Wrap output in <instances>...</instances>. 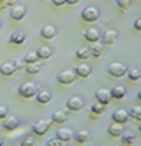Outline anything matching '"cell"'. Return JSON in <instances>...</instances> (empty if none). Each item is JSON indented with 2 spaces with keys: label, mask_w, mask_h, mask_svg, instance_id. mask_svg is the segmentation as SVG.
I'll return each mask as SVG.
<instances>
[{
  "label": "cell",
  "mask_w": 141,
  "mask_h": 146,
  "mask_svg": "<svg viewBox=\"0 0 141 146\" xmlns=\"http://www.w3.org/2000/svg\"><path fill=\"white\" fill-rule=\"evenodd\" d=\"M100 17V11H99V8L96 7L90 6V7H86V8H84L82 11H81V18L85 21V22H96L97 19Z\"/></svg>",
  "instance_id": "obj_1"
},
{
  "label": "cell",
  "mask_w": 141,
  "mask_h": 146,
  "mask_svg": "<svg viewBox=\"0 0 141 146\" xmlns=\"http://www.w3.org/2000/svg\"><path fill=\"white\" fill-rule=\"evenodd\" d=\"M107 72H108L111 76L121 78V76L126 75L128 68H126V66H125V64L118 63V62H114V63H110L108 64V67H107Z\"/></svg>",
  "instance_id": "obj_2"
},
{
  "label": "cell",
  "mask_w": 141,
  "mask_h": 146,
  "mask_svg": "<svg viewBox=\"0 0 141 146\" xmlns=\"http://www.w3.org/2000/svg\"><path fill=\"white\" fill-rule=\"evenodd\" d=\"M37 86L34 85V83L32 82H25L22 83L19 86V89H18V93H19L23 98H32V97H34L36 96V93H37Z\"/></svg>",
  "instance_id": "obj_3"
},
{
  "label": "cell",
  "mask_w": 141,
  "mask_h": 146,
  "mask_svg": "<svg viewBox=\"0 0 141 146\" xmlns=\"http://www.w3.org/2000/svg\"><path fill=\"white\" fill-rule=\"evenodd\" d=\"M51 126V120H45V119H41V120H37L34 121L32 124V131L36 135H44L47 131H48V128Z\"/></svg>",
  "instance_id": "obj_4"
},
{
  "label": "cell",
  "mask_w": 141,
  "mask_h": 146,
  "mask_svg": "<svg viewBox=\"0 0 141 146\" xmlns=\"http://www.w3.org/2000/svg\"><path fill=\"white\" fill-rule=\"evenodd\" d=\"M84 105H85V102L81 97H78V96H73L70 97L67 102H66V108L69 109V111H73V112H78V111H81L84 108Z\"/></svg>",
  "instance_id": "obj_5"
},
{
  "label": "cell",
  "mask_w": 141,
  "mask_h": 146,
  "mask_svg": "<svg viewBox=\"0 0 141 146\" xmlns=\"http://www.w3.org/2000/svg\"><path fill=\"white\" fill-rule=\"evenodd\" d=\"M56 79L62 85H71V83L76 81V74H74V71H71V70H64L56 75Z\"/></svg>",
  "instance_id": "obj_6"
},
{
  "label": "cell",
  "mask_w": 141,
  "mask_h": 146,
  "mask_svg": "<svg viewBox=\"0 0 141 146\" xmlns=\"http://www.w3.org/2000/svg\"><path fill=\"white\" fill-rule=\"evenodd\" d=\"M111 119L112 121H115V123H121V124H125V123H128V120L130 119V116H129V112L126 109H116L112 112L111 115Z\"/></svg>",
  "instance_id": "obj_7"
},
{
  "label": "cell",
  "mask_w": 141,
  "mask_h": 146,
  "mask_svg": "<svg viewBox=\"0 0 141 146\" xmlns=\"http://www.w3.org/2000/svg\"><path fill=\"white\" fill-rule=\"evenodd\" d=\"M25 15H26V8L23 6H21V4H15L10 10V17L14 21H22Z\"/></svg>",
  "instance_id": "obj_8"
},
{
  "label": "cell",
  "mask_w": 141,
  "mask_h": 146,
  "mask_svg": "<svg viewBox=\"0 0 141 146\" xmlns=\"http://www.w3.org/2000/svg\"><path fill=\"white\" fill-rule=\"evenodd\" d=\"M96 100L97 102H100L103 105H108L111 100H112V97H111V93H110V90L107 89H99L96 92Z\"/></svg>",
  "instance_id": "obj_9"
},
{
  "label": "cell",
  "mask_w": 141,
  "mask_h": 146,
  "mask_svg": "<svg viewBox=\"0 0 141 146\" xmlns=\"http://www.w3.org/2000/svg\"><path fill=\"white\" fill-rule=\"evenodd\" d=\"M116 37H118V34L115 30H106L100 36V40H102L103 45H112L116 41Z\"/></svg>",
  "instance_id": "obj_10"
},
{
  "label": "cell",
  "mask_w": 141,
  "mask_h": 146,
  "mask_svg": "<svg viewBox=\"0 0 141 146\" xmlns=\"http://www.w3.org/2000/svg\"><path fill=\"white\" fill-rule=\"evenodd\" d=\"M18 126H19V121L15 116H6L3 120V128L7 131H14L15 128H18Z\"/></svg>",
  "instance_id": "obj_11"
},
{
  "label": "cell",
  "mask_w": 141,
  "mask_h": 146,
  "mask_svg": "<svg viewBox=\"0 0 141 146\" xmlns=\"http://www.w3.org/2000/svg\"><path fill=\"white\" fill-rule=\"evenodd\" d=\"M55 137L64 143V142H69V141L73 138V131H71L70 128L62 127V128H59L58 131L55 133Z\"/></svg>",
  "instance_id": "obj_12"
},
{
  "label": "cell",
  "mask_w": 141,
  "mask_h": 146,
  "mask_svg": "<svg viewBox=\"0 0 141 146\" xmlns=\"http://www.w3.org/2000/svg\"><path fill=\"white\" fill-rule=\"evenodd\" d=\"M84 37L86 41H89V42H96L100 40V33L97 29L95 27H89V29H86L85 32H84Z\"/></svg>",
  "instance_id": "obj_13"
},
{
  "label": "cell",
  "mask_w": 141,
  "mask_h": 146,
  "mask_svg": "<svg viewBox=\"0 0 141 146\" xmlns=\"http://www.w3.org/2000/svg\"><path fill=\"white\" fill-rule=\"evenodd\" d=\"M90 67L88 66V64H78V66H76L74 67V74H76V76H81V78H86V76L90 74Z\"/></svg>",
  "instance_id": "obj_14"
},
{
  "label": "cell",
  "mask_w": 141,
  "mask_h": 146,
  "mask_svg": "<svg viewBox=\"0 0 141 146\" xmlns=\"http://www.w3.org/2000/svg\"><path fill=\"white\" fill-rule=\"evenodd\" d=\"M40 34H41V37H44L45 40H52V38L56 36V29L51 25H45L41 27Z\"/></svg>",
  "instance_id": "obj_15"
},
{
  "label": "cell",
  "mask_w": 141,
  "mask_h": 146,
  "mask_svg": "<svg viewBox=\"0 0 141 146\" xmlns=\"http://www.w3.org/2000/svg\"><path fill=\"white\" fill-rule=\"evenodd\" d=\"M123 131H125V130H123V124L115 123V121H114V124H111V126L107 128V133H108V135H111V137H121Z\"/></svg>",
  "instance_id": "obj_16"
},
{
  "label": "cell",
  "mask_w": 141,
  "mask_h": 146,
  "mask_svg": "<svg viewBox=\"0 0 141 146\" xmlns=\"http://www.w3.org/2000/svg\"><path fill=\"white\" fill-rule=\"evenodd\" d=\"M26 40V36L23 32H14L11 36H10V38H8V41L11 42V44L14 45H21L23 44Z\"/></svg>",
  "instance_id": "obj_17"
},
{
  "label": "cell",
  "mask_w": 141,
  "mask_h": 146,
  "mask_svg": "<svg viewBox=\"0 0 141 146\" xmlns=\"http://www.w3.org/2000/svg\"><path fill=\"white\" fill-rule=\"evenodd\" d=\"M73 138L76 139V142L78 143H86V142H89L90 139V134L88 131H85V130H80L77 131L76 134H73Z\"/></svg>",
  "instance_id": "obj_18"
},
{
  "label": "cell",
  "mask_w": 141,
  "mask_h": 146,
  "mask_svg": "<svg viewBox=\"0 0 141 146\" xmlns=\"http://www.w3.org/2000/svg\"><path fill=\"white\" fill-rule=\"evenodd\" d=\"M51 120L53 121V123H58V124H63L64 121L67 120V113H66V111H55V112L52 113Z\"/></svg>",
  "instance_id": "obj_19"
},
{
  "label": "cell",
  "mask_w": 141,
  "mask_h": 146,
  "mask_svg": "<svg viewBox=\"0 0 141 146\" xmlns=\"http://www.w3.org/2000/svg\"><path fill=\"white\" fill-rule=\"evenodd\" d=\"M36 98H37V101L40 104H48V102L51 101L52 96L49 92H47V90H37V93H36Z\"/></svg>",
  "instance_id": "obj_20"
},
{
  "label": "cell",
  "mask_w": 141,
  "mask_h": 146,
  "mask_svg": "<svg viewBox=\"0 0 141 146\" xmlns=\"http://www.w3.org/2000/svg\"><path fill=\"white\" fill-rule=\"evenodd\" d=\"M90 46H89V52H90V56L93 57H99L100 55H102L103 52V46L104 45L102 44V42H99V41H96V42H90Z\"/></svg>",
  "instance_id": "obj_21"
},
{
  "label": "cell",
  "mask_w": 141,
  "mask_h": 146,
  "mask_svg": "<svg viewBox=\"0 0 141 146\" xmlns=\"http://www.w3.org/2000/svg\"><path fill=\"white\" fill-rule=\"evenodd\" d=\"M110 93H111V97H112V98L121 100V98H123V97L126 96V90H125L123 86H114L112 89L110 90Z\"/></svg>",
  "instance_id": "obj_22"
},
{
  "label": "cell",
  "mask_w": 141,
  "mask_h": 146,
  "mask_svg": "<svg viewBox=\"0 0 141 146\" xmlns=\"http://www.w3.org/2000/svg\"><path fill=\"white\" fill-rule=\"evenodd\" d=\"M25 71L29 75H36L41 71V64L39 62H34V63H27L25 66Z\"/></svg>",
  "instance_id": "obj_23"
},
{
  "label": "cell",
  "mask_w": 141,
  "mask_h": 146,
  "mask_svg": "<svg viewBox=\"0 0 141 146\" xmlns=\"http://www.w3.org/2000/svg\"><path fill=\"white\" fill-rule=\"evenodd\" d=\"M15 67H14L13 63H3L0 66V74L4 76H11L15 72Z\"/></svg>",
  "instance_id": "obj_24"
},
{
  "label": "cell",
  "mask_w": 141,
  "mask_h": 146,
  "mask_svg": "<svg viewBox=\"0 0 141 146\" xmlns=\"http://www.w3.org/2000/svg\"><path fill=\"white\" fill-rule=\"evenodd\" d=\"M36 53H37L39 59H49L52 55V49L49 46H47V45H43L36 51Z\"/></svg>",
  "instance_id": "obj_25"
},
{
  "label": "cell",
  "mask_w": 141,
  "mask_h": 146,
  "mask_svg": "<svg viewBox=\"0 0 141 146\" xmlns=\"http://www.w3.org/2000/svg\"><path fill=\"white\" fill-rule=\"evenodd\" d=\"M129 116L134 120L140 121L141 120V107L140 105H136V107H132L130 111H129Z\"/></svg>",
  "instance_id": "obj_26"
},
{
  "label": "cell",
  "mask_w": 141,
  "mask_h": 146,
  "mask_svg": "<svg viewBox=\"0 0 141 146\" xmlns=\"http://www.w3.org/2000/svg\"><path fill=\"white\" fill-rule=\"evenodd\" d=\"M134 134L133 133H122V135H121V141H122V143L123 145H132L133 142H134Z\"/></svg>",
  "instance_id": "obj_27"
},
{
  "label": "cell",
  "mask_w": 141,
  "mask_h": 146,
  "mask_svg": "<svg viewBox=\"0 0 141 146\" xmlns=\"http://www.w3.org/2000/svg\"><path fill=\"white\" fill-rule=\"evenodd\" d=\"M76 57L77 59H81V60H86L90 57V52L89 48H80L77 52H76Z\"/></svg>",
  "instance_id": "obj_28"
},
{
  "label": "cell",
  "mask_w": 141,
  "mask_h": 146,
  "mask_svg": "<svg viewBox=\"0 0 141 146\" xmlns=\"http://www.w3.org/2000/svg\"><path fill=\"white\" fill-rule=\"evenodd\" d=\"M126 74H128V78L130 81H138L141 78V72L137 68H130Z\"/></svg>",
  "instance_id": "obj_29"
},
{
  "label": "cell",
  "mask_w": 141,
  "mask_h": 146,
  "mask_svg": "<svg viewBox=\"0 0 141 146\" xmlns=\"http://www.w3.org/2000/svg\"><path fill=\"white\" fill-rule=\"evenodd\" d=\"M23 62L26 64L27 63H34V62H39V56H37V53L36 52H29L27 55H25L23 57Z\"/></svg>",
  "instance_id": "obj_30"
},
{
  "label": "cell",
  "mask_w": 141,
  "mask_h": 146,
  "mask_svg": "<svg viewBox=\"0 0 141 146\" xmlns=\"http://www.w3.org/2000/svg\"><path fill=\"white\" fill-rule=\"evenodd\" d=\"M104 107H106V105H103L100 102H96V104L92 105L90 111H92V113H95L96 116H99V115H102L103 112H104Z\"/></svg>",
  "instance_id": "obj_31"
},
{
  "label": "cell",
  "mask_w": 141,
  "mask_h": 146,
  "mask_svg": "<svg viewBox=\"0 0 141 146\" xmlns=\"http://www.w3.org/2000/svg\"><path fill=\"white\" fill-rule=\"evenodd\" d=\"M14 67H15V70H25V66L26 63L23 62V59H15L13 62Z\"/></svg>",
  "instance_id": "obj_32"
},
{
  "label": "cell",
  "mask_w": 141,
  "mask_h": 146,
  "mask_svg": "<svg viewBox=\"0 0 141 146\" xmlns=\"http://www.w3.org/2000/svg\"><path fill=\"white\" fill-rule=\"evenodd\" d=\"M116 6L125 11V10H128L129 6H130V0H116Z\"/></svg>",
  "instance_id": "obj_33"
},
{
  "label": "cell",
  "mask_w": 141,
  "mask_h": 146,
  "mask_svg": "<svg viewBox=\"0 0 141 146\" xmlns=\"http://www.w3.org/2000/svg\"><path fill=\"white\" fill-rule=\"evenodd\" d=\"M63 142L58 138H55V139H49L48 141V146H56V145H62Z\"/></svg>",
  "instance_id": "obj_34"
},
{
  "label": "cell",
  "mask_w": 141,
  "mask_h": 146,
  "mask_svg": "<svg viewBox=\"0 0 141 146\" xmlns=\"http://www.w3.org/2000/svg\"><path fill=\"white\" fill-rule=\"evenodd\" d=\"M7 113H8V112H7V108H6V107L0 105V120H1V119H4V117L7 116Z\"/></svg>",
  "instance_id": "obj_35"
},
{
  "label": "cell",
  "mask_w": 141,
  "mask_h": 146,
  "mask_svg": "<svg viewBox=\"0 0 141 146\" xmlns=\"http://www.w3.org/2000/svg\"><path fill=\"white\" fill-rule=\"evenodd\" d=\"M133 27H134L136 30L141 32V18H137V19H136L134 23H133Z\"/></svg>",
  "instance_id": "obj_36"
},
{
  "label": "cell",
  "mask_w": 141,
  "mask_h": 146,
  "mask_svg": "<svg viewBox=\"0 0 141 146\" xmlns=\"http://www.w3.org/2000/svg\"><path fill=\"white\" fill-rule=\"evenodd\" d=\"M33 143H34V141H33L32 138H26L25 141H22V142H21V145H22V146H26V145H33Z\"/></svg>",
  "instance_id": "obj_37"
},
{
  "label": "cell",
  "mask_w": 141,
  "mask_h": 146,
  "mask_svg": "<svg viewBox=\"0 0 141 146\" xmlns=\"http://www.w3.org/2000/svg\"><path fill=\"white\" fill-rule=\"evenodd\" d=\"M52 3H53L55 6L60 7V6H63L64 3H66V0H52Z\"/></svg>",
  "instance_id": "obj_38"
},
{
  "label": "cell",
  "mask_w": 141,
  "mask_h": 146,
  "mask_svg": "<svg viewBox=\"0 0 141 146\" xmlns=\"http://www.w3.org/2000/svg\"><path fill=\"white\" fill-rule=\"evenodd\" d=\"M80 0H66V3L67 4H71V6H74V4H77Z\"/></svg>",
  "instance_id": "obj_39"
},
{
  "label": "cell",
  "mask_w": 141,
  "mask_h": 146,
  "mask_svg": "<svg viewBox=\"0 0 141 146\" xmlns=\"http://www.w3.org/2000/svg\"><path fill=\"white\" fill-rule=\"evenodd\" d=\"M137 98H138V100H140V101H141V90H140V92H138V94H137Z\"/></svg>",
  "instance_id": "obj_40"
},
{
  "label": "cell",
  "mask_w": 141,
  "mask_h": 146,
  "mask_svg": "<svg viewBox=\"0 0 141 146\" xmlns=\"http://www.w3.org/2000/svg\"><path fill=\"white\" fill-rule=\"evenodd\" d=\"M138 130H140V131H141V120L138 121Z\"/></svg>",
  "instance_id": "obj_41"
},
{
  "label": "cell",
  "mask_w": 141,
  "mask_h": 146,
  "mask_svg": "<svg viewBox=\"0 0 141 146\" xmlns=\"http://www.w3.org/2000/svg\"><path fill=\"white\" fill-rule=\"evenodd\" d=\"M0 145H3V141H1V139H0Z\"/></svg>",
  "instance_id": "obj_42"
}]
</instances>
